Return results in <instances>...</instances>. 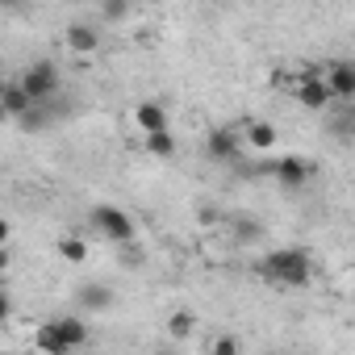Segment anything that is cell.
Returning <instances> with one entry per match:
<instances>
[{"mask_svg": "<svg viewBox=\"0 0 355 355\" xmlns=\"http://www.w3.org/2000/svg\"><path fill=\"white\" fill-rule=\"evenodd\" d=\"M259 234H263V226H259V222H239V239H243V243H255Z\"/></svg>", "mask_w": 355, "mask_h": 355, "instance_id": "cell-22", "label": "cell"}, {"mask_svg": "<svg viewBox=\"0 0 355 355\" xmlns=\"http://www.w3.org/2000/svg\"><path fill=\"white\" fill-rule=\"evenodd\" d=\"M272 355H284V351H272Z\"/></svg>", "mask_w": 355, "mask_h": 355, "instance_id": "cell-30", "label": "cell"}, {"mask_svg": "<svg viewBox=\"0 0 355 355\" xmlns=\"http://www.w3.org/2000/svg\"><path fill=\"white\" fill-rule=\"evenodd\" d=\"M5 121H9V113H5V105H0V125H5Z\"/></svg>", "mask_w": 355, "mask_h": 355, "instance_id": "cell-28", "label": "cell"}, {"mask_svg": "<svg viewBox=\"0 0 355 355\" xmlns=\"http://www.w3.org/2000/svg\"><path fill=\"white\" fill-rule=\"evenodd\" d=\"M239 150H243V142H239V134H234V130L218 125V130H209V134H205V155H209L214 163H234V159H239Z\"/></svg>", "mask_w": 355, "mask_h": 355, "instance_id": "cell-6", "label": "cell"}, {"mask_svg": "<svg viewBox=\"0 0 355 355\" xmlns=\"http://www.w3.org/2000/svg\"><path fill=\"white\" fill-rule=\"evenodd\" d=\"M117 259H121V268H130V272H138V268L146 263V251H142L138 243H121V247H117Z\"/></svg>", "mask_w": 355, "mask_h": 355, "instance_id": "cell-18", "label": "cell"}, {"mask_svg": "<svg viewBox=\"0 0 355 355\" xmlns=\"http://www.w3.org/2000/svg\"><path fill=\"white\" fill-rule=\"evenodd\" d=\"M197 218H201V226H218V222H222V214H218L214 205H201V214H197Z\"/></svg>", "mask_w": 355, "mask_h": 355, "instance_id": "cell-23", "label": "cell"}, {"mask_svg": "<svg viewBox=\"0 0 355 355\" xmlns=\"http://www.w3.org/2000/svg\"><path fill=\"white\" fill-rule=\"evenodd\" d=\"M51 121H55V109H51V105H34L26 117H17V125H21V130H30V134H34V130H42V125H51Z\"/></svg>", "mask_w": 355, "mask_h": 355, "instance_id": "cell-17", "label": "cell"}, {"mask_svg": "<svg viewBox=\"0 0 355 355\" xmlns=\"http://www.w3.org/2000/svg\"><path fill=\"white\" fill-rule=\"evenodd\" d=\"M134 121H138V130H142L146 138H150V134H171V130H167V109H163L159 101H138Z\"/></svg>", "mask_w": 355, "mask_h": 355, "instance_id": "cell-8", "label": "cell"}, {"mask_svg": "<svg viewBox=\"0 0 355 355\" xmlns=\"http://www.w3.org/2000/svg\"><path fill=\"white\" fill-rule=\"evenodd\" d=\"M88 222H92V234H101V239H109V243H117V247L138 239L134 218H130L125 209H117V205H92Z\"/></svg>", "mask_w": 355, "mask_h": 355, "instance_id": "cell-3", "label": "cell"}, {"mask_svg": "<svg viewBox=\"0 0 355 355\" xmlns=\"http://www.w3.org/2000/svg\"><path fill=\"white\" fill-rule=\"evenodd\" d=\"M322 84H326L330 101H351L355 96V63L351 59H330L322 67Z\"/></svg>", "mask_w": 355, "mask_h": 355, "instance_id": "cell-5", "label": "cell"}, {"mask_svg": "<svg viewBox=\"0 0 355 355\" xmlns=\"http://www.w3.org/2000/svg\"><path fill=\"white\" fill-rule=\"evenodd\" d=\"M76 301H80V309H88V313H101V309H109L117 297H113V288H109V284H101V280H88V284H80Z\"/></svg>", "mask_w": 355, "mask_h": 355, "instance_id": "cell-9", "label": "cell"}, {"mask_svg": "<svg viewBox=\"0 0 355 355\" xmlns=\"http://www.w3.org/2000/svg\"><path fill=\"white\" fill-rule=\"evenodd\" d=\"M67 46H71L76 55H92V51L101 46V34H96L88 21H71V26H67Z\"/></svg>", "mask_w": 355, "mask_h": 355, "instance_id": "cell-10", "label": "cell"}, {"mask_svg": "<svg viewBox=\"0 0 355 355\" xmlns=\"http://www.w3.org/2000/svg\"><path fill=\"white\" fill-rule=\"evenodd\" d=\"M259 171L276 175L284 189H301V184L313 180V171H318V167H313L309 159H301V155H284V159H276V163H259Z\"/></svg>", "mask_w": 355, "mask_h": 355, "instance_id": "cell-4", "label": "cell"}, {"mask_svg": "<svg viewBox=\"0 0 355 355\" xmlns=\"http://www.w3.org/2000/svg\"><path fill=\"white\" fill-rule=\"evenodd\" d=\"M101 17L105 21H125L130 17V5H125V0H109V5H101Z\"/></svg>", "mask_w": 355, "mask_h": 355, "instance_id": "cell-20", "label": "cell"}, {"mask_svg": "<svg viewBox=\"0 0 355 355\" xmlns=\"http://www.w3.org/2000/svg\"><path fill=\"white\" fill-rule=\"evenodd\" d=\"M243 138H247L255 150H268V146H276V125H272V121H251Z\"/></svg>", "mask_w": 355, "mask_h": 355, "instance_id": "cell-16", "label": "cell"}, {"mask_svg": "<svg viewBox=\"0 0 355 355\" xmlns=\"http://www.w3.org/2000/svg\"><path fill=\"white\" fill-rule=\"evenodd\" d=\"M9 313H13V301H9L5 288H0V322H9Z\"/></svg>", "mask_w": 355, "mask_h": 355, "instance_id": "cell-24", "label": "cell"}, {"mask_svg": "<svg viewBox=\"0 0 355 355\" xmlns=\"http://www.w3.org/2000/svg\"><path fill=\"white\" fill-rule=\"evenodd\" d=\"M0 105H5V113H9V121H17V117H26L34 105H30V96L17 88V84H9V88H0Z\"/></svg>", "mask_w": 355, "mask_h": 355, "instance_id": "cell-14", "label": "cell"}, {"mask_svg": "<svg viewBox=\"0 0 355 355\" xmlns=\"http://www.w3.org/2000/svg\"><path fill=\"white\" fill-rule=\"evenodd\" d=\"M34 347H38L42 355H71V351H67V343L59 338V330H55L51 322H42V326L34 330Z\"/></svg>", "mask_w": 355, "mask_h": 355, "instance_id": "cell-13", "label": "cell"}, {"mask_svg": "<svg viewBox=\"0 0 355 355\" xmlns=\"http://www.w3.org/2000/svg\"><path fill=\"white\" fill-rule=\"evenodd\" d=\"M9 239H13V226H9L5 218H0V247H9Z\"/></svg>", "mask_w": 355, "mask_h": 355, "instance_id": "cell-25", "label": "cell"}, {"mask_svg": "<svg viewBox=\"0 0 355 355\" xmlns=\"http://www.w3.org/2000/svg\"><path fill=\"white\" fill-rule=\"evenodd\" d=\"M59 84H63V76H59L55 59H34L21 71V80H17V88L30 96V105H51V96L59 92Z\"/></svg>", "mask_w": 355, "mask_h": 355, "instance_id": "cell-2", "label": "cell"}, {"mask_svg": "<svg viewBox=\"0 0 355 355\" xmlns=\"http://www.w3.org/2000/svg\"><path fill=\"white\" fill-rule=\"evenodd\" d=\"M297 105L301 109H330V92L322 80H297Z\"/></svg>", "mask_w": 355, "mask_h": 355, "instance_id": "cell-11", "label": "cell"}, {"mask_svg": "<svg viewBox=\"0 0 355 355\" xmlns=\"http://www.w3.org/2000/svg\"><path fill=\"white\" fill-rule=\"evenodd\" d=\"M55 251H59V259H67V263H88V239L84 234H59V243H55Z\"/></svg>", "mask_w": 355, "mask_h": 355, "instance_id": "cell-12", "label": "cell"}, {"mask_svg": "<svg viewBox=\"0 0 355 355\" xmlns=\"http://www.w3.org/2000/svg\"><path fill=\"white\" fill-rule=\"evenodd\" d=\"M9 263H13V251H9V247H0V272H9Z\"/></svg>", "mask_w": 355, "mask_h": 355, "instance_id": "cell-26", "label": "cell"}, {"mask_svg": "<svg viewBox=\"0 0 355 355\" xmlns=\"http://www.w3.org/2000/svg\"><path fill=\"white\" fill-rule=\"evenodd\" d=\"M150 355H180V351H171V347H159V351H150Z\"/></svg>", "mask_w": 355, "mask_h": 355, "instance_id": "cell-27", "label": "cell"}, {"mask_svg": "<svg viewBox=\"0 0 355 355\" xmlns=\"http://www.w3.org/2000/svg\"><path fill=\"white\" fill-rule=\"evenodd\" d=\"M259 276L280 284V288H305L313 280V259L301 247H280V251L259 259Z\"/></svg>", "mask_w": 355, "mask_h": 355, "instance_id": "cell-1", "label": "cell"}, {"mask_svg": "<svg viewBox=\"0 0 355 355\" xmlns=\"http://www.w3.org/2000/svg\"><path fill=\"white\" fill-rule=\"evenodd\" d=\"M51 326L59 330V338L67 343V351H80V347H88V322L80 318V313H63V318H51Z\"/></svg>", "mask_w": 355, "mask_h": 355, "instance_id": "cell-7", "label": "cell"}, {"mask_svg": "<svg viewBox=\"0 0 355 355\" xmlns=\"http://www.w3.org/2000/svg\"><path fill=\"white\" fill-rule=\"evenodd\" d=\"M0 355H21V351H0Z\"/></svg>", "mask_w": 355, "mask_h": 355, "instance_id": "cell-29", "label": "cell"}, {"mask_svg": "<svg viewBox=\"0 0 355 355\" xmlns=\"http://www.w3.org/2000/svg\"><path fill=\"white\" fill-rule=\"evenodd\" d=\"M193 330H197V313H193V309H175V313L167 318V334H171L175 343H184Z\"/></svg>", "mask_w": 355, "mask_h": 355, "instance_id": "cell-15", "label": "cell"}, {"mask_svg": "<svg viewBox=\"0 0 355 355\" xmlns=\"http://www.w3.org/2000/svg\"><path fill=\"white\" fill-rule=\"evenodd\" d=\"M146 150H150L155 159H171V155H175V138H171V134H150V138H146Z\"/></svg>", "mask_w": 355, "mask_h": 355, "instance_id": "cell-19", "label": "cell"}, {"mask_svg": "<svg viewBox=\"0 0 355 355\" xmlns=\"http://www.w3.org/2000/svg\"><path fill=\"white\" fill-rule=\"evenodd\" d=\"M209 355H239V338L234 334H218L214 347H209Z\"/></svg>", "mask_w": 355, "mask_h": 355, "instance_id": "cell-21", "label": "cell"}]
</instances>
